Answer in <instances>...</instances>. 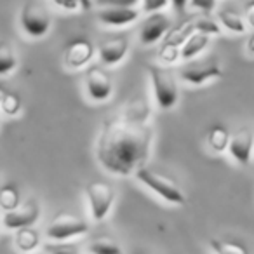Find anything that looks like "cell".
Returning a JSON list of instances; mask_svg holds the SVG:
<instances>
[{"instance_id": "cell-28", "label": "cell", "mask_w": 254, "mask_h": 254, "mask_svg": "<svg viewBox=\"0 0 254 254\" xmlns=\"http://www.w3.org/2000/svg\"><path fill=\"white\" fill-rule=\"evenodd\" d=\"M47 254H80L78 253V247L75 244L68 242H53L46 246Z\"/></svg>"}, {"instance_id": "cell-33", "label": "cell", "mask_w": 254, "mask_h": 254, "mask_svg": "<svg viewBox=\"0 0 254 254\" xmlns=\"http://www.w3.org/2000/svg\"><path fill=\"white\" fill-rule=\"evenodd\" d=\"M169 2H171V7H173V11L176 12V14H183L188 5V0H169Z\"/></svg>"}, {"instance_id": "cell-22", "label": "cell", "mask_w": 254, "mask_h": 254, "mask_svg": "<svg viewBox=\"0 0 254 254\" xmlns=\"http://www.w3.org/2000/svg\"><path fill=\"white\" fill-rule=\"evenodd\" d=\"M21 204L19 197V188L14 183H5L0 187V209L4 212H9Z\"/></svg>"}, {"instance_id": "cell-31", "label": "cell", "mask_w": 254, "mask_h": 254, "mask_svg": "<svg viewBox=\"0 0 254 254\" xmlns=\"http://www.w3.org/2000/svg\"><path fill=\"white\" fill-rule=\"evenodd\" d=\"M141 0H96L99 7H136Z\"/></svg>"}, {"instance_id": "cell-2", "label": "cell", "mask_w": 254, "mask_h": 254, "mask_svg": "<svg viewBox=\"0 0 254 254\" xmlns=\"http://www.w3.org/2000/svg\"><path fill=\"white\" fill-rule=\"evenodd\" d=\"M146 73L152 85V94L160 110H173L180 99V87L174 71L164 64H148Z\"/></svg>"}, {"instance_id": "cell-29", "label": "cell", "mask_w": 254, "mask_h": 254, "mask_svg": "<svg viewBox=\"0 0 254 254\" xmlns=\"http://www.w3.org/2000/svg\"><path fill=\"white\" fill-rule=\"evenodd\" d=\"M171 5L169 0H141V12L153 14V12H162Z\"/></svg>"}, {"instance_id": "cell-10", "label": "cell", "mask_w": 254, "mask_h": 254, "mask_svg": "<svg viewBox=\"0 0 254 254\" xmlns=\"http://www.w3.org/2000/svg\"><path fill=\"white\" fill-rule=\"evenodd\" d=\"M40 218V204L35 198H28L26 202L19 204L16 209L9 212H4L2 216V225L7 230H21L33 226L37 219Z\"/></svg>"}, {"instance_id": "cell-3", "label": "cell", "mask_w": 254, "mask_h": 254, "mask_svg": "<svg viewBox=\"0 0 254 254\" xmlns=\"http://www.w3.org/2000/svg\"><path fill=\"white\" fill-rule=\"evenodd\" d=\"M134 178L141 185H145L150 191H153L157 197H160L164 202H167V204H173V205L187 204V195L180 188V185L174 180H171V178L153 171L152 167L148 166L139 167L134 173Z\"/></svg>"}, {"instance_id": "cell-1", "label": "cell", "mask_w": 254, "mask_h": 254, "mask_svg": "<svg viewBox=\"0 0 254 254\" xmlns=\"http://www.w3.org/2000/svg\"><path fill=\"white\" fill-rule=\"evenodd\" d=\"M150 106L145 99H134L120 115L103 120L96 139V159L115 176H134L145 166L153 143Z\"/></svg>"}, {"instance_id": "cell-24", "label": "cell", "mask_w": 254, "mask_h": 254, "mask_svg": "<svg viewBox=\"0 0 254 254\" xmlns=\"http://www.w3.org/2000/svg\"><path fill=\"white\" fill-rule=\"evenodd\" d=\"M193 26H195V32L197 33H204V35L209 37H216L221 33V26L216 19H212L211 16L207 14H200L193 19Z\"/></svg>"}, {"instance_id": "cell-5", "label": "cell", "mask_w": 254, "mask_h": 254, "mask_svg": "<svg viewBox=\"0 0 254 254\" xmlns=\"http://www.w3.org/2000/svg\"><path fill=\"white\" fill-rule=\"evenodd\" d=\"M180 77L183 82L190 85H204L214 78L223 77V66L218 58L207 56V58H195L191 61L181 64Z\"/></svg>"}, {"instance_id": "cell-6", "label": "cell", "mask_w": 254, "mask_h": 254, "mask_svg": "<svg viewBox=\"0 0 254 254\" xmlns=\"http://www.w3.org/2000/svg\"><path fill=\"white\" fill-rule=\"evenodd\" d=\"M85 197H87L89 212L94 221H103L110 214L115 202V188L108 181L96 180L87 183L85 187Z\"/></svg>"}, {"instance_id": "cell-4", "label": "cell", "mask_w": 254, "mask_h": 254, "mask_svg": "<svg viewBox=\"0 0 254 254\" xmlns=\"http://www.w3.org/2000/svg\"><path fill=\"white\" fill-rule=\"evenodd\" d=\"M19 26L30 39H42L51 32L53 16L37 0H26L19 9Z\"/></svg>"}, {"instance_id": "cell-23", "label": "cell", "mask_w": 254, "mask_h": 254, "mask_svg": "<svg viewBox=\"0 0 254 254\" xmlns=\"http://www.w3.org/2000/svg\"><path fill=\"white\" fill-rule=\"evenodd\" d=\"M89 254H124L122 247L115 242L110 237H99L94 239L91 244L87 246Z\"/></svg>"}, {"instance_id": "cell-34", "label": "cell", "mask_w": 254, "mask_h": 254, "mask_svg": "<svg viewBox=\"0 0 254 254\" xmlns=\"http://www.w3.org/2000/svg\"><path fill=\"white\" fill-rule=\"evenodd\" d=\"M246 51H247V54H251V56H254V32L251 33V35H249V39H247Z\"/></svg>"}, {"instance_id": "cell-25", "label": "cell", "mask_w": 254, "mask_h": 254, "mask_svg": "<svg viewBox=\"0 0 254 254\" xmlns=\"http://www.w3.org/2000/svg\"><path fill=\"white\" fill-rule=\"evenodd\" d=\"M21 108H23V103L18 92H5L4 99L0 103L2 113L7 117H18L21 113Z\"/></svg>"}, {"instance_id": "cell-16", "label": "cell", "mask_w": 254, "mask_h": 254, "mask_svg": "<svg viewBox=\"0 0 254 254\" xmlns=\"http://www.w3.org/2000/svg\"><path fill=\"white\" fill-rule=\"evenodd\" d=\"M216 21L219 23V26H221L223 30H226V32H230V33H237V35H242V33H246L247 28H249L246 19H244V16H240L239 12H235V11H230V9H221V11H218Z\"/></svg>"}, {"instance_id": "cell-12", "label": "cell", "mask_w": 254, "mask_h": 254, "mask_svg": "<svg viewBox=\"0 0 254 254\" xmlns=\"http://www.w3.org/2000/svg\"><path fill=\"white\" fill-rule=\"evenodd\" d=\"M254 150V132L249 127H240L239 131H235L230 136V145L226 152L230 153L233 160L240 166L249 164L251 155Z\"/></svg>"}, {"instance_id": "cell-9", "label": "cell", "mask_w": 254, "mask_h": 254, "mask_svg": "<svg viewBox=\"0 0 254 254\" xmlns=\"http://www.w3.org/2000/svg\"><path fill=\"white\" fill-rule=\"evenodd\" d=\"M85 91L91 101L105 103L113 94L112 75L101 66H89L85 71Z\"/></svg>"}, {"instance_id": "cell-32", "label": "cell", "mask_w": 254, "mask_h": 254, "mask_svg": "<svg viewBox=\"0 0 254 254\" xmlns=\"http://www.w3.org/2000/svg\"><path fill=\"white\" fill-rule=\"evenodd\" d=\"M244 19H246L247 26L254 30V0H251L244 9Z\"/></svg>"}, {"instance_id": "cell-30", "label": "cell", "mask_w": 254, "mask_h": 254, "mask_svg": "<svg viewBox=\"0 0 254 254\" xmlns=\"http://www.w3.org/2000/svg\"><path fill=\"white\" fill-rule=\"evenodd\" d=\"M191 9L198 11L200 14H211L216 11V5H218V0H188Z\"/></svg>"}, {"instance_id": "cell-7", "label": "cell", "mask_w": 254, "mask_h": 254, "mask_svg": "<svg viewBox=\"0 0 254 254\" xmlns=\"http://www.w3.org/2000/svg\"><path fill=\"white\" fill-rule=\"evenodd\" d=\"M89 232V225L85 219L78 216L61 212L47 225L46 237L53 242H66V240L77 239Z\"/></svg>"}, {"instance_id": "cell-26", "label": "cell", "mask_w": 254, "mask_h": 254, "mask_svg": "<svg viewBox=\"0 0 254 254\" xmlns=\"http://www.w3.org/2000/svg\"><path fill=\"white\" fill-rule=\"evenodd\" d=\"M159 61L164 66H173V64H176L178 61H181V47L164 42L159 49Z\"/></svg>"}, {"instance_id": "cell-15", "label": "cell", "mask_w": 254, "mask_h": 254, "mask_svg": "<svg viewBox=\"0 0 254 254\" xmlns=\"http://www.w3.org/2000/svg\"><path fill=\"white\" fill-rule=\"evenodd\" d=\"M211 39L212 37L195 32L193 35L181 46V61L187 63V61H191V60H195V58H198L205 49H207Z\"/></svg>"}, {"instance_id": "cell-35", "label": "cell", "mask_w": 254, "mask_h": 254, "mask_svg": "<svg viewBox=\"0 0 254 254\" xmlns=\"http://www.w3.org/2000/svg\"><path fill=\"white\" fill-rule=\"evenodd\" d=\"M5 92H7V91H5V89H4V87H2V85H0V103H2V99H4Z\"/></svg>"}, {"instance_id": "cell-19", "label": "cell", "mask_w": 254, "mask_h": 254, "mask_svg": "<svg viewBox=\"0 0 254 254\" xmlns=\"http://www.w3.org/2000/svg\"><path fill=\"white\" fill-rule=\"evenodd\" d=\"M19 60L16 49L7 42V40H0V77L9 75L18 68Z\"/></svg>"}, {"instance_id": "cell-20", "label": "cell", "mask_w": 254, "mask_h": 254, "mask_svg": "<svg viewBox=\"0 0 254 254\" xmlns=\"http://www.w3.org/2000/svg\"><path fill=\"white\" fill-rule=\"evenodd\" d=\"M195 33V26H193V19H188V21L181 23L178 26H173L169 30L166 37H164V42L167 44H173V46L181 47L191 35Z\"/></svg>"}, {"instance_id": "cell-14", "label": "cell", "mask_w": 254, "mask_h": 254, "mask_svg": "<svg viewBox=\"0 0 254 254\" xmlns=\"http://www.w3.org/2000/svg\"><path fill=\"white\" fill-rule=\"evenodd\" d=\"M139 16H141V11L136 7H99L96 18L103 26L124 28L138 21Z\"/></svg>"}, {"instance_id": "cell-8", "label": "cell", "mask_w": 254, "mask_h": 254, "mask_svg": "<svg viewBox=\"0 0 254 254\" xmlns=\"http://www.w3.org/2000/svg\"><path fill=\"white\" fill-rule=\"evenodd\" d=\"M173 28V19L166 11L146 14L139 26V42L143 46H153V44L164 40V37Z\"/></svg>"}, {"instance_id": "cell-27", "label": "cell", "mask_w": 254, "mask_h": 254, "mask_svg": "<svg viewBox=\"0 0 254 254\" xmlns=\"http://www.w3.org/2000/svg\"><path fill=\"white\" fill-rule=\"evenodd\" d=\"M51 2L66 12H78L80 9H89V0H51Z\"/></svg>"}, {"instance_id": "cell-18", "label": "cell", "mask_w": 254, "mask_h": 254, "mask_svg": "<svg viewBox=\"0 0 254 254\" xmlns=\"http://www.w3.org/2000/svg\"><path fill=\"white\" fill-rule=\"evenodd\" d=\"M230 131L221 124H214L207 131V136H205V141H207V146L211 148V152L214 153H223L228 150L230 145Z\"/></svg>"}, {"instance_id": "cell-11", "label": "cell", "mask_w": 254, "mask_h": 254, "mask_svg": "<svg viewBox=\"0 0 254 254\" xmlns=\"http://www.w3.org/2000/svg\"><path fill=\"white\" fill-rule=\"evenodd\" d=\"M96 54L94 44L87 37H78L73 39L63 53V63L68 70H82L92 61Z\"/></svg>"}, {"instance_id": "cell-21", "label": "cell", "mask_w": 254, "mask_h": 254, "mask_svg": "<svg viewBox=\"0 0 254 254\" xmlns=\"http://www.w3.org/2000/svg\"><path fill=\"white\" fill-rule=\"evenodd\" d=\"M209 246H211L214 254H249L247 246H244L239 240H228V239L214 237V239L209 240Z\"/></svg>"}, {"instance_id": "cell-17", "label": "cell", "mask_w": 254, "mask_h": 254, "mask_svg": "<svg viewBox=\"0 0 254 254\" xmlns=\"http://www.w3.org/2000/svg\"><path fill=\"white\" fill-rule=\"evenodd\" d=\"M14 246L21 254H32L40 247V233L33 226L16 230Z\"/></svg>"}, {"instance_id": "cell-13", "label": "cell", "mask_w": 254, "mask_h": 254, "mask_svg": "<svg viewBox=\"0 0 254 254\" xmlns=\"http://www.w3.org/2000/svg\"><path fill=\"white\" fill-rule=\"evenodd\" d=\"M129 39L124 35H117V37H108L99 44L98 49V56L105 66H117L126 60L127 53H129Z\"/></svg>"}]
</instances>
